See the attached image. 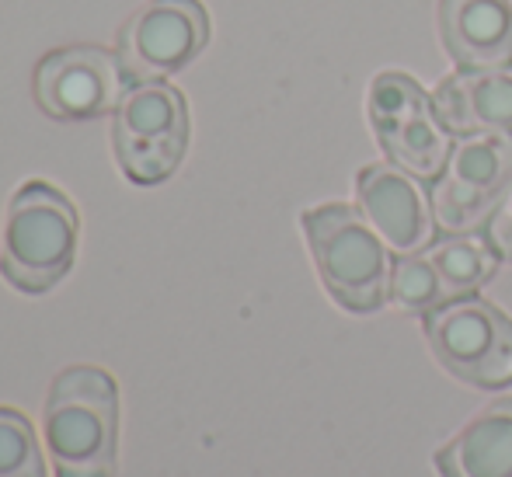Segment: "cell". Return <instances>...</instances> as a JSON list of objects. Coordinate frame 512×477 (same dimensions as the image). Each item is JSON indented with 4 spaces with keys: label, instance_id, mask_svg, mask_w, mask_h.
<instances>
[{
    "label": "cell",
    "instance_id": "cell-1",
    "mask_svg": "<svg viewBox=\"0 0 512 477\" xmlns=\"http://www.w3.org/2000/svg\"><path fill=\"white\" fill-rule=\"evenodd\" d=\"M42 425L60 477H112L119 443V390L105 370H63L49 390Z\"/></svg>",
    "mask_w": 512,
    "mask_h": 477
},
{
    "label": "cell",
    "instance_id": "cell-2",
    "mask_svg": "<svg viewBox=\"0 0 512 477\" xmlns=\"http://www.w3.org/2000/svg\"><path fill=\"white\" fill-rule=\"evenodd\" d=\"M304 234L324 286L345 310L370 314L387 300L394 251L359 213V206L324 202L307 209Z\"/></svg>",
    "mask_w": 512,
    "mask_h": 477
},
{
    "label": "cell",
    "instance_id": "cell-3",
    "mask_svg": "<svg viewBox=\"0 0 512 477\" xmlns=\"http://www.w3.org/2000/svg\"><path fill=\"white\" fill-rule=\"evenodd\" d=\"M77 234V209L56 185H21L7 206L0 272L21 293H49L74 265Z\"/></svg>",
    "mask_w": 512,
    "mask_h": 477
},
{
    "label": "cell",
    "instance_id": "cell-4",
    "mask_svg": "<svg viewBox=\"0 0 512 477\" xmlns=\"http://www.w3.org/2000/svg\"><path fill=\"white\" fill-rule=\"evenodd\" d=\"M115 161L133 185H161L189 150V105L168 81H140L115 105Z\"/></svg>",
    "mask_w": 512,
    "mask_h": 477
},
{
    "label": "cell",
    "instance_id": "cell-5",
    "mask_svg": "<svg viewBox=\"0 0 512 477\" xmlns=\"http://www.w3.org/2000/svg\"><path fill=\"white\" fill-rule=\"evenodd\" d=\"M432 356L446 373L481 390L512 383V321L478 293L453 296L422 314Z\"/></svg>",
    "mask_w": 512,
    "mask_h": 477
},
{
    "label": "cell",
    "instance_id": "cell-6",
    "mask_svg": "<svg viewBox=\"0 0 512 477\" xmlns=\"http://www.w3.org/2000/svg\"><path fill=\"white\" fill-rule=\"evenodd\" d=\"M512 189V129L453 136V150L436 182H429L432 209L443 234H471L485 227Z\"/></svg>",
    "mask_w": 512,
    "mask_h": 477
},
{
    "label": "cell",
    "instance_id": "cell-7",
    "mask_svg": "<svg viewBox=\"0 0 512 477\" xmlns=\"http://www.w3.org/2000/svg\"><path fill=\"white\" fill-rule=\"evenodd\" d=\"M366 105L384 154L422 182H436L453 150V133L446 129L436 101L415 84V77L384 70L370 84Z\"/></svg>",
    "mask_w": 512,
    "mask_h": 477
},
{
    "label": "cell",
    "instance_id": "cell-8",
    "mask_svg": "<svg viewBox=\"0 0 512 477\" xmlns=\"http://www.w3.org/2000/svg\"><path fill=\"white\" fill-rule=\"evenodd\" d=\"M209 42L199 0H147L119 32V63L136 81H164L189 67Z\"/></svg>",
    "mask_w": 512,
    "mask_h": 477
},
{
    "label": "cell",
    "instance_id": "cell-9",
    "mask_svg": "<svg viewBox=\"0 0 512 477\" xmlns=\"http://www.w3.org/2000/svg\"><path fill=\"white\" fill-rule=\"evenodd\" d=\"M122 63L98 46H70L42 56L35 67V101L49 119L84 122L122 101Z\"/></svg>",
    "mask_w": 512,
    "mask_h": 477
},
{
    "label": "cell",
    "instance_id": "cell-10",
    "mask_svg": "<svg viewBox=\"0 0 512 477\" xmlns=\"http://www.w3.org/2000/svg\"><path fill=\"white\" fill-rule=\"evenodd\" d=\"M359 213L384 237L394 255H418L436 241V209L422 178L394 161L366 164L356 178Z\"/></svg>",
    "mask_w": 512,
    "mask_h": 477
},
{
    "label": "cell",
    "instance_id": "cell-11",
    "mask_svg": "<svg viewBox=\"0 0 512 477\" xmlns=\"http://www.w3.org/2000/svg\"><path fill=\"white\" fill-rule=\"evenodd\" d=\"M432 101L453 136L512 129V63L460 67L439 84Z\"/></svg>",
    "mask_w": 512,
    "mask_h": 477
},
{
    "label": "cell",
    "instance_id": "cell-12",
    "mask_svg": "<svg viewBox=\"0 0 512 477\" xmlns=\"http://www.w3.org/2000/svg\"><path fill=\"white\" fill-rule=\"evenodd\" d=\"M439 32L457 67L512 63L509 0H439Z\"/></svg>",
    "mask_w": 512,
    "mask_h": 477
},
{
    "label": "cell",
    "instance_id": "cell-13",
    "mask_svg": "<svg viewBox=\"0 0 512 477\" xmlns=\"http://www.w3.org/2000/svg\"><path fill=\"white\" fill-rule=\"evenodd\" d=\"M443 477H512V397L488 404L436 450Z\"/></svg>",
    "mask_w": 512,
    "mask_h": 477
},
{
    "label": "cell",
    "instance_id": "cell-14",
    "mask_svg": "<svg viewBox=\"0 0 512 477\" xmlns=\"http://www.w3.org/2000/svg\"><path fill=\"white\" fill-rule=\"evenodd\" d=\"M432 269H436L439 283H443L446 300L453 296H467L478 293L488 279L499 269V251L492 248L485 234H446L443 241H432L425 248Z\"/></svg>",
    "mask_w": 512,
    "mask_h": 477
},
{
    "label": "cell",
    "instance_id": "cell-15",
    "mask_svg": "<svg viewBox=\"0 0 512 477\" xmlns=\"http://www.w3.org/2000/svg\"><path fill=\"white\" fill-rule=\"evenodd\" d=\"M387 300L398 303L401 310H411V314H429L432 307H439V303L446 300L443 283H439L436 269H432L425 251H418V255H401L398 262H394Z\"/></svg>",
    "mask_w": 512,
    "mask_h": 477
},
{
    "label": "cell",
    "instance_id": "cell-16",
    "mask_svg": "<svg viewBox=\"0 0 512 477\" xmlns=\"http://www.w3.org/2000/svg\"><path fill=\"white\" fill-rule=\"evenodd\" d=\"M0 477H46L32 422L11 408H0Z\"/></svg>",
    "mask_w": 512,
    "mask_h": 477
},
{
    "label": "cell",
    "instance_id": "cell-17",
    "mask_svg": "<svg viewBox=\"0 0 512 477\" xmlns=\"http://www.w3.org/2000/svg\"><path fill=\"white\" fill-rule=\"evenodd\" d=\"M485 237L492 241V248L499 251L502 262H512V189L506 199L495 206V213L485 220Z\"/></svg>",
    "mask_w": 512,
    "mask_h": 477
}]
</instances>
